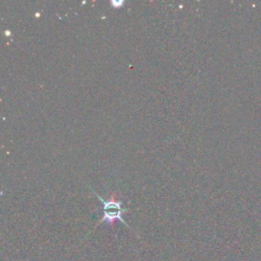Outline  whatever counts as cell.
<instances>
[{"label":"cell","mask_w":261,"mask_h":261,"mask_svg":"<svg viewBox=\"0 0 261 261\" xmlns=\"http://www.w3.org/2000/svg\"><path fill=\"white\" fill-rule=\"evenodd\" d=\"M96 195L102 201V203L104 205V216H103L101 221H106L107 223H112L113 221L118 219L119 221L126 224L124 222L123 218L121 217L122 212L126 211V209L121 208V205H120L119 201H114L113 199L105 201L101 196H99L98 194H96Z\"/></svg>","instance_id":"obj_1"}]
</instances>
